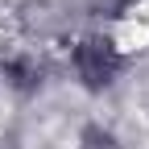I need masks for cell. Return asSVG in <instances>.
Segmentation results:
<instances>
[{"label": "cell", "mask_w": 149, "mask_h": 149, "mask_svg": "<svg viewBox=\"0 0 149 149\" xmlns=\"http://www.w3.org/2000/svg\"><path fill=\"white\" fill-rule=\"evenodd\" d=\"M4 74L13 79L17 91H33L37 83H42V66H37L33 58H13V62L4 66Z\"/></svg>", "instance_id": "cell-2"}, {"label": "cell", "mask_w": 149, "mask_h": 149, "mask_svg": "<svg viewBox=\"0 0 149 149\" xmlns=\"http://www.w3.org/2000/svg\"><path fill=\"white\" fill-rule=\"evenodd\" d=\"M74 70H79V79L91 91H104L120 70V54H116V46L108 37H83L74 46Z\"/></svg>", "instance_id": "cell-1"}, {"label": "cell", "mask_w": 149, "mask_h": 149, "mask_svg": "<svg viewBox=\"0 0 149 149\" xmlns=\"http://www.w3.org/2000/svg\"><path fill=\"white\" fill-rule=\"evenodd\" d=\"M79 149H116V137H112L104 124H87L79 133Z\"/></svg>", "instance_id": "cell-3"}]
</instances>
